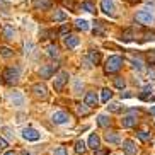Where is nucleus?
Instances as JSON below:
<instances>
[{"instance_id": "c9c22d12", "label": "nucleus", "mask_w": 155, "mask_h": 155, "mask_svg": "<svg viewBox=\"0 0 155 155\" xmlns=\"http://www.w3.org/2000/svg\"><path fill=\"white\" fill-rule=\"evenodd\" d=\"M148 61H150V65H155V50H152L148 53Z\"/></svg>"}, {"instance_id": "f704fd0d", "label": "nucleus", "mask_w": 155, "mask_h": 155, "mask_svg": "<svg viewBox=\"0 0 155 155\" xmlns=\"http://www.w3.org/2000/svg\"><path fill=\"white\" fill-rule=\"evenodd\" d=\"M94 155H109V150L107 148H97V150H94Z\"/></svg>"}, {"instance_id": "a878e982", "label": "nucleus", "mask_w": 155, "mask_h": 155, "mask_svg": "<svg viewBox=\"0 0 155 155\" xmlns=\"http://www.w3.org/2000/svg\"><path fill=\"white\" fill-rule=\"evenodd\" d=\"M75 28L80 29V31H87V29H89V22L84 21V19H77V21H75Z\"/></svg>"}, {"instance_id": "393cba45", "label": "nucleus", "mask_w": 155, "mask_h": 155, "mask_svg": "<svg viewBox=\"0 0 155 155\" xmlns=\"http://www.w3.org/2000/svg\"><path fill=\"white\" fill-rule=\"evenodd\" d=\"M0 55L4 56V58H12L14 56V51L7 48V46H0Z\"/></svg>"}, {"instance_id": "f257e3e1", "label": "nucleus", "mask_w": 155, "mask_h": 155, "mask_svg": "<svg viewBox=\"0 0 155 155\" xmlns=\"http://www.w3.org/2000/svg\"><path fill=\"white\" fill-rule=\"evenodd\" d=\"M2 78H4V82L7 85H14V84L19 82V78H21V68L19 67H9V68H5L4 73H2Z\"/></svg>"}, {"instance_id": "f8f14e48", "label": "nucleus", "mask_w": 155, "mask_h": 155, "mask_svg": "<svg viewBox=\"0 0 155 155\" xmlns=\"http://www.w3.org/2000/svg\"><path fill=\"white\" fill-rule=\"evenodd\" d=\"M123 152L126 155H137V145L133 140H126L123 141Z\"/></svg>"}, {"instance_id": "412c9836", "label": "nucleus", "mask_w": 155, "mask_h": 155, "mask_svg": "<svg viewBox=\"0 0 155 155\" xmlns=\"http://www.w3.org/2000/svg\"><path fill=\"white\" fill-rule=\"evenodd\" d=\"M111 97H113V91H111V89H102V91H101V101H102V102H109V99Z\"/></svg>"}, {"instance_id": "72a5a7b5", "label": "nucleus", "mask_w": 155, "mask_h": 155, "mask_svg": "<svg viewBox=\"0 0 155 155\" xmlns=\"http://www.w3.org/2000/svg\"><path fill=\"white\" fill-rule=\"evenodd\" d=\"M53 155H67V148H65V147H58V148L53 152Z\"/></svg>"}, {"instance_id": "bb28decb", "label": "nucleus", "mask_w": 155, "mask_h": 155, "mask_svg": "<svg viewBox=\"0 0 155 155\" xmlns=\"http://www.w3.org/2000/svg\"><path fill=\"white\" fill-rule=\"evenodd\" d=\"M85 150H87L85 141H84V140H77V141H75V152H77V153H84Z\"/></svg>"}, {"instance_id": "f3484780", "label": "nucleus", "mask_w": 155, "mask_h": 155, "mask_svg": "<svg viewBox=\"0 0 155 155\" xmlns=\"http://www.w3.org/2000/svg\"><path fill=\"white\" fill-rule=\"evenodd\" d=\"M104 140L107 141V143H111V145H118L119 141H121V138H119L118 133H106Z\"/></svg>"}, {"instance_id": "c756f323", "label": "nucleus", "mask_w": 155, "mask_h": 155, "mask_svg": "<svg viewBox=\"0 0 155 155\" xmlns=\"http://www.w3.org/2000/svg\"><path fill=\"white\" fill-rule=\"evenodd\" d=\"M82 9H85L87 12H96V7L91 2H82Z\"/></svg>"}, {"instance_id": "ddd939ff", "label": "nucleus", "mask_w": 155, "mask_h": 155, "mask_svg": "<svg viewBox=\"0 0 155 155\" xmlns=\"http://www.w3.org/2000/svg\"><path fill=\"white\" fill-rule=\"evenodd\" d=\"M137 116L135 114H128V116H124L123 119H121V124H123L124 128H133V126H137Z\"/></svg>"}, {"instance_id": "4be33fe9", "label": "nucleus", "mask_w": 155, "mask_h": 155, "mask_svg": "<svg viewBox=\"0 0 155 155\" xmlns=\"http://www.w3.org/2000/svg\"><path fill=\"white\" fill-rule=\"evenodd\" d=\"M153 89H155V85L153 84H148V85L145 87V89H143V94H141V99L143 101H148V96H152V92H153Z\"/></svg>"}, {"instance_id": "ea45409f", "label": "nucleus", "mask_w": 155, "mask_h": 155, "mask_svg": "<svg viewBox=\"0 0 155 155\" xmlns=\"http://www.w3.org/2000/svg\"><path fill=\"white\" fill-rule=\"evenodd\" d=\"M150 114H152V116H153V118H155V106H153V107H152V109H150Z\"/></svg>"}, {"instance_id": "aec40b11", "label": "nucleus", "mask_w": 155, "mask_h": 155, "mask_svg": "<svg viewBox=\"0 0 155 155\" xmlns=\"http://www.w3.org/2000/svg\"><path fill=\"white\" fill-rule=\"evenodd\" d=\"M133 38H135V29L133 28L123 31V34H121V39H123V41H133Z\"/></svg>"}, {"instance_id": "473e14b6", "label": "nucleus", "mask_w": 155, "mask_h": 155, "mask_svg": "<svg viewBox=\"0 0 155 155\" xmlns=\"http://www.w3.org/2000/svg\"><path fill=\"white\" fill-rule=\"evenodd\" d=\"M107 107H109L111 113H119V111H121V106H119L118 102H113V104H109Z\"/></svg>"}, {"instance_id": "4468645a", "label": "nucleus", "mask_w": 155, "mask_h": 155, "mask_svg": "<svg viewBox=\"0 0 155 155\" xmlns=\"http://www.w3.org/2000/svg\"><path fill=\"white\" fill-rule=\"evenodd\" d=\"M10 101H12V104H14L15 107H22L24 106V97H22V94L17 92V91L10 94Z\"/></svg>"}, {"instance_id": "6ab92c4d", "label": "nucleus", "mask_w": 155, "mask_h": 155, "mask_svg": "<svg viewBox=\"0 0 155 155\" xmlns=\"http://www.w3.org/2000/svg\"><path fill=\"white\" fill-rule=\"evenodd\" d=\"M34 7L41 10H48L51 7V0H34Z\"/></svg>"}, {"instance_id": "f03ea898", "label": "nucleus", "mask_w": 155, "mask_h": 155, "mask_svg": "<svg viewBox=\"0 0 155 155\" xmlns=\"http://www.w3.org/2000/svg\"><path fill=\"white\" fill-rule=\"evenodd\" d=\"M121 67H123V58L121 56H109L106 60L104 70L106 73H116L118 70H121Z\"/></svg>"}, {"instance_id": "2f4dec72", "label": "nucleus", "mask_w": 155, "mask_h": 155, "mask_svg": "<svg viewBox=\"0 0 155 155\" xmlns=\"http://www.w3.org/2000/svg\"><path fill=\"white\" fill-rule=\"evenodd\" d=\"M89 111H91V107H87L85 104H84V106H78V107H77V113H78V114H82V116L89 114Z\"/></svg>"}, {"instance_id": "20e7f679", "label": "nucleus", "mask_w": 155, "mask_h": 155, "mask_svg": "<svg viewBox=\"0 0 155 155\" xmlns=\"http://www.w3.org/2000/svg\"><path fill=\"white\" fill-rule=\"evenodd\" d=\"M67 82H68V73H67V72H60L58 75L55 77V82H53L55 91L56 92H61V91H63V87L67 85Z\"/></svg>"}, {"instance_id": "2eb2a0df", "label": "nucleus", "mask_w": 155, "mask_h": 155, "mask_svg": "<svg viewBox=\"0 0 155 155\" xmlns=\"http://www.w3.org/2000/svg\"><path fill=\"white\" fill-rule=\"evenodd\" d=\"M84 102H85L87 107H94V106H97V96H96V92H87Z\"/></svg>"}, {"instance_id": "cd10ccee", "label": "nucleus", "mask_w": 155, "mask_h": 155, "mask_svg": "<svg viewBox=\"0 0 155 155\" xmlns=\"http://www.w3.org/2000/svg\"><path fill=\"white\" fill-rule=\"evenodd\" d=\"M46 51H48V55H50L51 58H56V56H58V48H56L55 45H50L46 48Z\"/></svg>"}, {"instance_id": "dca6fc26", "label": "nucleus", "mask_w": 155, "mask_h": 155, "mask_svg": "<svg viewBox=\"0 0 155 155\" xmlns=\"http://www.w3.org/2000/svg\"><path fill=\"white\" fill-rule=\"evenodd\" d=\"M65 46L73 50V48H77L78 46V38L73 36V34H68V36H65Z\"/></svg>"}, {"instance_id": "0eeeda50", "label": "nucleus", "mask_w": 155, "mask_h": 155, "mask_svg": "<svg viewBox=\"0 0 155 155\" xmlns=\"http://www.w3.org/2000/svg\"><path fill=\"white\" fill-rule=\"evenodd\" d=\"M22 138L24 140H29V141H38L41 138V135L34 130V128H24L22 130Z\"/></svg>"}, {"instance_id": "37998d69", "label": "nucleus", "mask_w": 155, "mask_h": 155, "mask_svg": "<svg viewBox=\"0 0 155 155\" xmlns=\"http://www.w3.org/2000/svg\"><path fill=\"white\" fill-rule=\"evenodd\" d=\"M130 2H137V0H130Z\"/></svg>"}, {"instance_id": "7ed1b4c3", "label": "nucleus", "mask_w": 155, "mask_h": 155, "mask_svg": "<svg viewBox=\"0 0 155 155\" xmlns=\"http://www.w3.org/2000/svg\"><path fill=\"white\" fill-rule=\"evenodd\" d=\"M101 61V53L99 51H87L85 56H84V65H85L87 68H91L94 65H97Z\"/></svg>"}, {"instance_id": "58836bf2", "label": "nucleus", "mask_w": 155, "mask_h": 155, "mask_svg": "<svg viewBox=\"0 0 155 155\" xmlns=\"http://www.w3.org/2000/svg\"><path fill=\"white\" fill-rule=\"evenodd\" d=\"M67 31H68V28H67V26H63V28L60 29V34H65Z\"/></svg>"}, {"instance_id": "423d86ee", "label": "nucleus", "mask_w": 155, "mask_h": 155, "mask_svg": "<svg viewBox=\"0 0 155 155\" xmlns=\"http://www.w3.org/2000/svg\"><path fill=\"white\" fill-rule=\"evenodd\" d=\"M51 121L55 124H65L70 121V116L68 113H65V111H56V113H53V116H51Z\"/></svg>"}, {"instance_id": "b1692460", "label": "nucleus", "mask_w": 155, "mask_h": 155, "mask_svg": "<svg viewBox=\"0 0 155 155\" xmlns=\"http://www.w3.org/2000/svg\"><path fill=\"white\" fill-rule=\"evenodd\" d=\"M53 21L55 22H63V21H67V14H65L63 10H56L55 15H53Z\"/></svg>"}, {"instance_id": "9d476101", "label": "nucleus", "mask_w": 155, "mask_h": 155, "mask_svg": "<svg viewBox=\"0 0 155 155\" xmlns=\"http://www.w3.org/2000/svg\"><path fill=\"white\" fill-rule=\"evenodd\" d=\"M2 36H4V39H7V41L14 39L15 38L14 26H12V24H4V28H2Z\"/></svg>"}, {"instance_id": "a19ab883", "label": "nucleus", "mask_w": 155, "mask_h": 155, "mask_svg": "<svg viewBox=\"0 0 155 155\" xmlns=\"http://www.w3.org/2000/svg\"><path fill=\"white\" fill-rule=\"evenodd\" d=\"M5 155H15L14 152H5Z\"/></svg>"}, {"instance_id": "6e6552de", "label": "nucleus", "mask_w": 155, "mask_h": 155, "mask_svg": "<svg viewBox=\"0 0 155 155\" xmlns=\"http://www.w3.org/2000/svg\"><path fill=\"white\" fill-rule=\"evenodd\" d=\"M32 92H34V96L39 97V99H46V97H48V89H46L45 84H34V85H32Z\"/></svg>"}, {"instance_id": "79ce46f5", "label": "nucleus", "mask_w": 155, "mask_h": 155, "mask_svg": "<svg viewBox=\"0 0 155 155\" xmlns=\"http://www.w3.org/2000/svg\"><path fill=\"white\" fill-rule=\"evenodd\" d=\"M22 155H31V153H29V152H22Z\"/></svg>"}, {"instance_id": "5701e85b", "label": "nucleus", "mask_w": 155, "mask_h": 155, "mask_svg": "<svg viewBox=\"0 0 155 155\" xmlns=\"http://www.w3.org/2000/svg\"><path fill=\"white\" fill-rule=\"evenodd\" d=\"M109 123H111L109 116H106V114H99L97 116V124L99 126H109Z\"/></svg>"}, {"instance_id": "39448f33", "label": "nucleus", "mask_w": 155, "mask_h": 155, "mask_svg": "<svg viewBox=\"0 0 155 155\" xmlns=\"http://www.w3.org/2000/svg\"><path fill=\"white\" fill-rule=\"evenodd\" d=\"M135 19H137L140 24H152L153 22V14H152L150 10H138Z\"/></svg>"}, {"instance_id": "9b49d317", "label": "nucleus", "mask_w": 155, "mask_h": 155, "mask_svg": "<svg viewBox=\"0 0 155 155\" xmlns=\"http://www.w3.org/2000/svg\"><path fill=\"white\" fill-rule=\"evenodd\" d=\"M56 70V65L53 67V65H43L41 70H39V75H41V78H51V75L55 73Z\"/></svg>"}, {"instance_id": "1a4fd4ad", "label": "nucleus", "mask_w": 155, "mask_h": 155, "mask_svg": "<svg viewBox=\"0 0 155 155\" xmlns=\"http://www.w3.org/2000/svg\"><path fill=\"white\" fill-rule=\"evenodd\" d=\"M101 10L107 15H114V10H116L114 2L113 0H101Z\"/></svg>"}, {"instance_id": "7c9ffc66", "label": "nucleus", "mask_w": 155, "mask_h": 155, "mask_svg": "<svg viewBox=\"0 0 155 155\" xmlns=\"http://www.w3.org/2000/svg\"><path fill=\"white\" fill-rule=\"evenodd\" d=\"M114 85L118 87V89H124V85H126V84H124V78L116 77V78H114Z\"/></svg>"}, {"instance_id": "a211bd4d", "label": "nucleus", "mask_w": 155, "mask_h": 155, "mask_svg": "<svg viewBox=\"0 0 155 155\" xmlns=\"http://www.w3.org/2000/svg\"><path fill=\"white\" fill-rule=\"evenodd\" d=\"M99 145H101L99 137H97L96 133H92L91 137H89V147H91L92 150H97V148H99Z\"/></svg>"}, {"instance_id": "c85d7f7f", "label": "nucleus", "mask_w": 155, "mask_h": 155, "mask_svg": "<svg viewBox=\"0 0 155 155\" xmlns=\"http://www.w3.org/2000/svg\"><path fill=\"white\" fill-rule=\"evenodd\" d=\"M137 137L140 138L141 141H147V140H150V133H148V131H143V130H141V131L137 133Z\"/></svg>"}, {"instance_id": "4c0bfd02", "label": "nucleus", "mask_w": 155, "mask_h": 155, "mask_svg": "<svg viewBox=\"0 0 155 155\" xmlns=\"http://www.w3.org/2000/svg\"><path fill=\"white\" fill-rule=\"evenodd\" d=\"M4 131H5V135H7V137H12V131H10V130H9V128H4Z\"/></svg>"}, {"instance_id": "e433bc0d", "label": "nucleus", "mask_w": 155, "mask_h": 155, "mask_svg": "<svg viewBox=\"0 0 155 155\" xmlns=\"http://www.w3.org/2000/svg\"><path fill=\"white\" fill-rule=\"evenodd\" d=\"M7 147H9V143H7V140H5V138H2V137H0V148L4 150V148H7Z\"/></svg>"}]
</instances>
